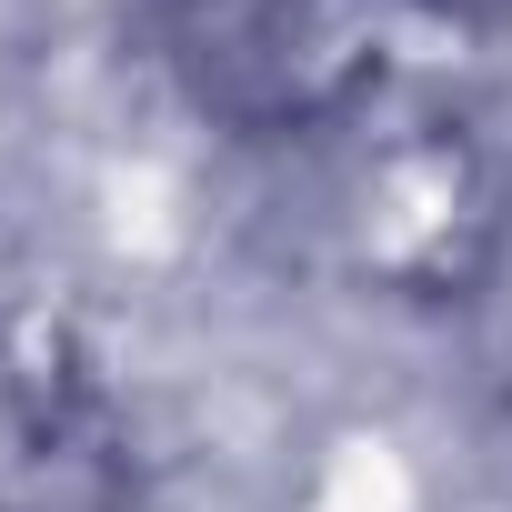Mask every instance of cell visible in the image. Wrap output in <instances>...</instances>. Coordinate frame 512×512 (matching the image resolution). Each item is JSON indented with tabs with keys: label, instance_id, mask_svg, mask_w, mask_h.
<instances>
[{
	"label": "cell",
	"instance_id": "cell-1",
	"mask_svg": "<svg viewBox=\"0 0 512 512\" xmlns=\"http://www.w3.org/2000/svg\"><path fill=\"white\" fill-rule=\"evenodd\" d=\"M111 432L41 352H0V512H101Z\"/></svg>",
	"mask_w": 512,
	"mask_h": 512
}]
</instances>
